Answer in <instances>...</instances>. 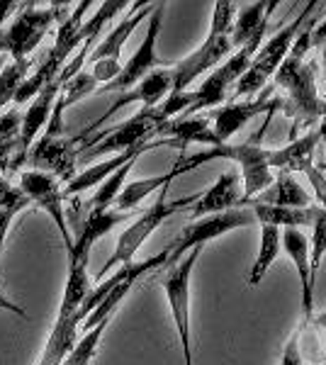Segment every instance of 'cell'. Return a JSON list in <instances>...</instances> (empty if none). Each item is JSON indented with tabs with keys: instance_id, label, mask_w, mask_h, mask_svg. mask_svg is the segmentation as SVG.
Instances as JSON below:
<instances>
[{
	"instance_id": "484cf974",
	"label": "cell",
	"mask_w": 326,
	"mask_h": 365,
	"mask_svg": "<svg viewBox=\"0 0 326 365\" xmlns=\"http://www.w3.org/2000/svg\"><path fill=\"white\" fill-rule=\"evenodd\" d=\"M253 205V215H256V222L268 227H277V229H300V227H312L314 220H317L319 207H275V205Z\"/></svg>"
},
{
	"instance_id": "9a60e30c",
	"label": "cell",
	"mask_w": 326,
	"mask_h": 365,
	"mask_svg": "<svg viewBox=\"0 0 326 365\" xmlns=\"http://www.w3.org/2000/svg\"><path fill=\"white\" fill-rule=\"evenodd\" d=\"M58 96H61V86H58V81H54V83L46 86L37 98L29 100L27 113L22 115L20 139H17V151H15V158H13V163H10V168L17 170L20 166H25L29 149H32L34 141H37L41 137V132L46 129V122H49L51 113H54Z\"/></svg>"
},
{
	"instance_id": "d590c367",
	"label": "cell",
	"mask_w": 326,
	"mask_h": 365,
	"mask_svg": "<svg viewBox=\"0 0 326 365\" xmlns=\"http://www.w3.org/2000/svg\"><path fill=\"white\" fill-rule=\"evenodd\" d=\"M0 309H5V312H10V314H15V317H22V319H27V309L25 307H20L17 302H13L8 295H5L3 290H0Z\"/></svg>"
},
{
	"instance_id": "74e56055",
	"label": "cell",
	"mask_w": 326,
	"mask_h": 365,
	"mask_svg": "<svg viewBox=\"0 0 326 365\" xmlns=\"http://www.w3.org/2000/svg\"><path fill=\"white\" fill-rule=\"evenodd\" d=\"M312 324H314V327H319V329H326V312H322V314H317V317H312Z\"/></svg>"
},
{
	"instance_id": "d6986e66",
	"label": "cell",
	"mask_w": 326,
	"mask_h": 365,
	"mask_svg": "<svg viewBox=\"0 0 326 365\" xmlns=\"http://www.w3.org/2000/svg\"><path fill=\"white\" fill-rule=\"evenodd\" d=\"M319 141H322V134L317 129H310L302 137H295L287 146L282 149H270L268 156V166L270 170L277 168L280 173H305L307 168L314 166V151H317Z\"/></svg>"
},
{
	"instance_id": "5bb4252c",
	"label": "cell",
	"mask_w": 326,
	"mask_h": 365,
	"mask_svg": "<svg viewBox=\"0 0 326 365\" xmlns=\"http://www.w3.org/2000/svg\"><path fill=\"white\" fill-rule=\"evenodd\" d=\"M277 110H282V98L272 93V88H265V93L256 100H241V103H231L227 108L215 110L210 117L212 132L222 144H229V139L239 132L241 127H246L253 117L258 115H275Z\"/></svg>"
},
{
	"instance_id": "f546056e",
	"label": "cell",
	"mask_w": 326,
	"mask_h": 365,
	"mask_svg": "<svg viewBox=\"0 0 326 365\" xmlns=\"http://www.w3.org/2000/svg\"><path fill=\"white\" fill-rule=\"evenodd\" d=\"M136 161L127 163V166H122L120 170H115V173L110 175V178H105L103 182L98 185V192L93 195L91 200V212H105V210H112V205H115V200L120 197L124 182H127V175L129 170H132Z\"/></svg>"
},
{
	"instance_id": "d4e9b609",
	"label": "cell",
	"mask_w": 326,
	"mask_h": 365,
	"mask_svg": "<svg viewBox=\"0 0 326 365\" xmlns=\"http://www.w3.org/2000/svg\"><path fill=\"white\" fill-rule=\"evenodd\" d=\"M78 331L81 324L76 322V317H56V324L51 327V334L46 339L37 365H61L78 341Z\"/></svg>"
},
{
	"instance_id": "9c48e42d",
	"label": "cell",
	"mask_w": 326,
	"mask_h": 365,
	"mask_svg": "<svg viewBox=\"0 0 326 365\" xmlns=\"http://www.w3.org/2000/svg\"><path fill=\"white\" fill-rule=\"evenodd\" d=\"M203 249H193L188 256H183L175 266H170L168 275L163 278V295L168 299L170 317L183 349V363L195 365L193 358V334H190V278L195 263H198Z\"/></svg>"
},
{
	"instance_id": "ba28073f",
	"label": "cell",
	"mask_w": 326,
	"mask_h": 365,
	"mask_svg": "<svg viewBox=\"0 0 326 365\" xmlns=\"http://www.w3.org/2000/svg\"><path fill=\"white\" fill-rule=\"evenodd\" d=\"M63 5H49V8H37V5H22L17 10L8 27L0 29V51H8L13 61H29V54L39 46L46 32L54 22L61 20Z\"/></svg>"
},
{
	"instance_id": "d6a6232c",
	"label": "cell",
	"mask_w": 326,
	"mask_h": 365,
	"mask_svg": "<svg viewBox=\"0 0 326 365\" xmlns=\"http://www.w3.org/2000/svg\"><path fill=\"white\" fill-rule=\"evenodd\" d=\"M120 71H122L120 58H100V61L91 63V76L98 81V86H110L120 76Z\"/></svg>"
},
{
	"instance_id": "6da1fadb",
	"label": "cell",
	"mask_w": 326,
	"mask_h": 365,
	"mask_svg": "<svg viewBox=\"0 0 326 365\" xmlns=\"http://www.w3.org/2000/svg\"><path fill=\"white\" fill-rule=\"evenodd\" d=\"M314 15L305 22V27H302V32L295 39L285 61L275 71V88L285 91L282 110H285L287 117H292L295 129L297 127L317 129L322 125V117H324L322 98H319L317 91V71H319L317 61H305L307 51L312 49V29L317 25Z\"/></svg>"
},
{
	"instance_id": "f1b7e54d",
	"label": "cell",
	"mask_w": 326,
	"mask_h": 365,
	"mask_svg": "<svg viewBox=\"0 0 326 365\" xmlns=\"http://www.w3.org/2000/svg\"><path fill=\"white\" fill-rule=\"evenodd\" d=\"M110 322H100L98 327L88 329V331H83V336L76 341V346L71 349V353L66 356V361H63L61 365H93V361H96V353L100 349V341H103L105 331H108Z\"/></svg>"
},
{
	"instance_id": "7a4b0ae2",
	"label": "cell",
	"mask_w": 326,
	"mask_h": 365,
	"mask_svg": "<svg viewBox=\"0 0 326 365\" xmlns=\"http://www.w3.org/2000/svg\"><path fill=\"white\" fill-rule=\"evenodd\" d=\"M234 17H236V3L217 0L207 39L193 54H188L185 58H180V61L170 66V76H173V91L170 93L188 91L200 76L207 73V71H215V66L222 63V58L231 54L229 32L231 25H234Z\"/></svg>"
},
{
	"instance_id": "f35d334b",
	"label": "cell",
	"mask_w": 326,
	"mask_h": 365,
	"mask_svg": "<svg viewBox=\"0 0 326 365\" xmlns=\"http://www.w3.org/2000/svg\"><path fill=\"white\" fill-rule=\"evenodd\" d=\"M319 134H322V141L326 144V122H322V125H319Z\"/></svg>"
},
{
	"instance_id": "e0dca14e",
	"label": "cell",
	"mask_w": 326,
	"mask_h": 365,
	"mask_svg": "<svg viewBox=\"0 0 326 365\" xmlns=\"http://www.w3.org/2000/svg\"><path fill=\"white\" fill-rule=\"evenodd\" d=\"M236 207H246L239 173L236 170H224L215 180V185H210V190L198 197V202L190 207V215L193 220H203V217L219 215V212L236 210Z\"/></svg>"
},
{
	"instance_id": "ac0fdd59",
	"label": "cell",
	"mask_w": 326,
	"mask_h": 365,
	"mask_svg": "<svg viewBox=\"0 0 326 365\" xmlns=\"http://www.w3.org/2000/svg\"><path fill=\"white\" fill-rule=\"evenodd\" d=\"M282 249L295 263L300 275V292H302V314L307 322L314 317V282L310 275V239L300 229H282Z\"/></svg>"
},
{
	"instance_id": "4316f807",
	"label": "cell",
	"mask_w": 326,
	"mask_h": 365,
	"mask_svg": "<svg viewBox=\"0 0 326 365\" xmlns=\"http://www.w3.org/2000/svg\"><path fill=\"white\" fill-rule=\"evenodd\" d=\"M180 175H185V173H183V168L178 166V163H173V168L165 170V173H161V175H153V178H144V180L124 182L120 197L115 200L117 212L134 210L136 205H139L144 197H149L153 190H161V187H168L170 182H173L175 178H180Z\"/></svg>"
},
{
	"instance_id": "3957f363",
	"label": "cell",
	"mask_w": 326,
	"mask_h": 365,
	"mask_svg": "<svg viewBox=\"0 0 326 365\" xmlns=\"http://www.w3.org/2000/svg\"><path fill=\"white\" fill-rule=\"evenodd\" d=\"M270 149L258 146L253 141L246 144H219V146H207L205 151H198L193 156L178 158V166L183 168V173H190V170L200 168L203 163H210L215 158H227V161L239 163L241 168V180H244V202L251 205L260 192L268 190L272 182V170L268 166Z\"/></svg>"
},
{
	"instance_id": "ffe728a7",
	"label": "cell",
	"mask_w": 326,
	"mask_h": 365,
	"mask_svg": "<svg viewBox=\"0 0 326 365\" xmlns=\"http://www.w3.org/2000/svg\"><path fill=\"white\" fill-rule=\"evenodd\" d=\"M151 10H153V3H134L132 10L124 15V20L120 22V25L112 27L108 37L93 46V51H91V56H88L86 63H96V61H100V58H120L127 39L132 37L134 29L151 15Z\"/></svg>"
},
{
	"instance_id": "30bf717a",
	"label": "cell",
	"mask_w": 326,
	"mask_h": 365,
	"mask_svg": "<svg viewBox=\"0 0 326 365\" xmlns=\"http://www.w3.org/2000/svg\"><path fill=\"white\" fill-rule=\"evenodd\" d=\"M251 225H258L251 207H236V210L219 212V215L203 217V220H195L193 225H188L183 229L180 237L168 246V263L175 266V263L180 261L183 256H188L193 249H203L207 241L219 239V237H224V234L234 232V229L251 227Z\"/></svg>"
},
{
	"instance_id": "1f68e13d",
	"label": "cell",
	"mask_w": 326,
	"mask_h": 365,
	"mask_svg": "<svg viewBox=\"0 0 326 365\" xmlns=\"http://www.w3.org/2000/svg\"><path fill=\"white\" fill-rule=\"evenodd\" d=\"M314 234L310 239V275L312 282H317L319 266H322V258L326 256V215L322 210L317 212V220H314Z\"/></svg>"
},
{
	"instance_id": "7c38bea8",
	"label": "cell",
	"mask_w": 326,
	"mask_h": 365,
	"mask_svg": "<svg viewBox=\"0 0 326 365\" xmlns=\"http://www.w3.org/2000/svg\"><path fill=\"white\" fill-rule=\"evenodd\" d=\"M17 187L25 192L29 205H37L41 212H46V215L54 220V225L58 227V234H61V239H63V246H66V251H71L73 237H71L66 212H63L61 182H58L54 175L44 173V170L25 168V170H20V185Z\"/></svg>"
},
{
	"instance_id": "cb8c5ba5",
	"label": "cell",
	"mask_w": 326,
	"mask_h": 365,
	"mask_svg": "<svg viewBox=\"0 0 326 365\" xmlns=\"http://www.w3.org/2000/svg\"><path fill=\"white\" fill-rule=\"evenodd\" d=\"M258 205H275V207H314V200L305 187L295 180L292 173H277L268 190H263L253 200Z\"/></svg>"
},
{
	"instance_id": "7402d4cb",
	"label": "cell",
	"mask_w": 326,
	"mask_h": 365,
	"mask_svg": "<svg viewBox=\"0 0 326 365\" xmlns=\"http://www.w3.org/2000/svg\"><path fill=\"white\" fill-rule=\"evenodd\" d=\"M129 215L127 212H117V210H105V212H91L83 222V229L78 234V239H73L68 256H91L93 246L98 239H103L105 234L112 232L117 225L127 222Z\"/></svg>"
},
{
	"instance_id": "277c9868",
	"label": "cell",
	"mask_w": 326,
	"mask_h": 365,
	"mask_svg": "<svg viewBox=\"0 0 326 365\" xmlns=\"http://www.w3.org/2000/svg\"><path fill=\"white\" fill-rule=\"evenodd\" d=\"M165 190H168V187H161V195H158L156 202H153L149 210L141 212V215L136 217L132 225H129L120 234V237H117L115 251H112V256L108 258V263L100 268L98 280H103L115 266L122 268V266H129V263H134L136 251H139L141 246L149 241L151 234L156 232V229L161 227L163 222L168 220V217L178 215V212L185 210V207H193V205L198 202V197H200V195H188V197H180V200H173V202H168V200H165Z\"/></svg>"
},
{
	"instance_id": "83f0119b",
	"label": "cell",
	"mask_w": 326,
	"mask_h": 365,
	"mask_svg": "<svg viewBox=\"0 0 326 365\" xmlns=\"http://www.w3.org/2000/svg\"><path fill=\"white\" fill-rule=\"evenodd\" d=\"M280 246H282V232L277 227H260V249H258V258L251 266V273H248V285L256 287L260 285V280L265 278V273L270 270V266L275 263V258L280 256Z\"/></svg>"
},
{
	"instance_id": "e575fe53",
	"label": "cell",
	"mask_w": 326,
	"mask_h": 365,
	"mask_svg": "<svg viewBox=\"0 0 326 365\" xmlns=\"http://www.w3.org/2000/svg\"><path fill=\"white\" fill-rule=\"evenodd\" d=\"M300 339H302V329L290 336L285 351H282L280 365H305V358H302V349H300Z\"/></svg>"
},
{
	"instance_id": "4dcf8cb0",
	"label": "cell",
	"mask_w": 326,
	"mask_h": 365,
	"mask_svg": "<svg viewBox=\"0 0 326 365\" xmlns=\"http://www.w3.org/2000/svg\"><path fill=\"white\" fill-rule=\"evenodd\" d=\"M93 93H98V81L91 76V71L83 68L81 73H76L73 78L61 86V103H63V108L68 110L71 105H76L78 100L93 96Z\"/></svg>"
},
{
	"instance_id": "4fadbf2b",
	"label": "cell",
	"mask_w": 326,
	"mask_h": 365,
	"mask_svg": "<svg viewBox=\"0 0 326 365\" xmlns=\"http://www.w3.org/2000/svg\"><path fill=\"white\" fill-rule=\"evenodd\" d=\"M173 91V76H170V66L168 68H158L153 71V73L146 76L141 83H136L134 88H129V91L120 93V96L115 98V103L110 105V110L105 115H100L96 122H91V127H86V132L78 134L76 141L83 144L91 134H96L100 127L105 125V122L110 120L112 115L117 113V110L127 108V105H134V103H141L144 108H156V105H161L165 98H168V93Z\"/></svg>"
},
{
	"instance_id": "8992f818",
	"label": "cell",
	"mask_w": 326,
	"mask_h": 365,
	"mask_svg": "<svg viewBox=\"0 0 326 365\" xmlns=\"http://www.w3.org/2000/svg\"><path fill=\"white\" fill-rule=\"evenodd\" d=\"M63 113H66L63 105L56 103L54 113L46 122V129L29 149L27 161L34 170H44V173L54 175L58 182L68 185L76 178V168H78V141L63 137Z\"/></svg>"
},
{
	"instance_id": "2e32d148",
	"label": "cell",
	"mask_w": 326,
	"mask_h": 365,
	"mask_svg": "<svg viewBox=\"0 0 326 365\" xmlns=\"http://www.w3.org/2000/svg\"><path fill=\"white\" fill-rule=\"evenodd\" d=\"M158 146H178V144L170 139H153L141 146H134V149H129V151H122V154H117V156L105 158V161H100V163H93V166H88L86 170L76 173V178L63 187V195H78V192H86V190H91V187H98L100 182L105 178H110L115 170H120L122 166H127V163L136 161V158L141 154H146V151L158 149Z\"/></svg>"
},
{
	"instance_id": "836d02e7",
	"label": "cell",
	"mask_w": 326,
	"mask_h": 365,
	"mask_svg": "<svg viewBox=\"0 0 326 365\" xmlns=\"http://www.w3.org/2000/svg\"><path fill=\"white\" fill-rule=\"evenodd\" d=\"M305 175H307V180H310V185H312L314 195H317V200H319V205H322L319 210L326 215V175L319 170V166H310L305 170Z\"/></svg>"
},
{
	"instance_id": "5b68a950",
	"label": "cell",
	"mask_w": 326,
	"mask_h": 365,
	"mask_svg": "<svg viewBox=\"0 0 326 365\" xmlns=\"http://www.w3.org/2000/svg\"><path fill=\"white\" fill-rule=\"evenodd\" d=\"M317 8H322V3H317V0H314V3H307L305 10L300 13V17H295L287 27H282L280 32H275V37H270L268 42L260 46L258 54L253 56L248 71L236 81V91H234L236 98H251L253 93H258L260 88L268 86V78L275 76V71L280 68L282 61H285V56L290 54V49H292L297 34L302 32L305 22L317 13Z\"/></svg>"
},
{
	"instance_id": "8d00e7d4",
	"label": "cell",
	"mask_w": 326,
	"mask_h": 365,
	"mask_svg": "<svg viewBox=\"0 0 326 365\" xmlns=\"http://www.w3.org/2000/svg\"><path fill=\"white\" fill-rule=\"evenodd\" d=\"M312 46H326V20L319 22V25H314L312 29Z\"/></svg>"
},
{
	"instance_id": "603a6c76",
	"label": "cell",
	"mask_w": 326,
	"mask_h": 365,
	"mask_svg": "<svg viewBox=\"0 0 326 365\" xmlns=\"http://www.w3.org/2000/svg\"><path fill=\"white\" fill-rule=\"evenodd\" d=\"M88 261L91 256H68V278L66 287H63L61 307H58V317H73L91 295L93 285L88 278Z\"/></svg>"
},
{
	"instance_id": "52a82bcc",
	"label": "cell",
	"mask_w": 326,
	"mask_h": 365,
	"mask_svg": "<svg viewBox=\"0 0 326 365\" xmlns=\"http://www.w3.org/2000/svg\"><path fill=\"white\" fill-rule=\"evenodd\" d=\"M163 125L161 115H158L156 108H141L139 113L129 117L127 122L117 125L110 132H98V137L86 139L78 146V156L81 161H96V158L105 156V154H122V151H129L134 146H141L146 141L156 139V129Z\"/></svg>"
},
{
	"instance_id": "44dd1931",
	"label": "cell",
	"mask_w": 326,
	"mask_h": 365,
	"mask_svg": "<svg viewBox=\"0 0 326 365\" xmlns=\"http://www.w3.org/2000/svg\"><path fill=\"white\" fill-rule=\"evenodd\" d=\"M277 5H280L277 0H272V3H263V0H258V3L248 5L246 10H241L239 17L234 20V25H231V32H229L231 49H241V46L251 42L256 34L265 32L270 25L272 10H275Z\"/></svg>"
},
{
	"instance_id": "8fae6325",
	"label": "cell",
	"mask_w": 326,
	"mask_h": 365,
	"mask_svg": "<svg viewBox=\"0 0 326 365\" xmlns=\"http://www.w3.org/2000/svg\"><path fill=\"white\" fill-rule=\"evenodd\" d=\"M163 10H165L163 3L153 5V10L149 15V25H146V34H144V39H141L139 49L129 56V61L122 66L120 76H117L110 86L98 88V93H124V91H129V88H134L136 83H141L153 71L168 68V63H165L156 51L158 34H161V27H163Z\"/></svg>"
}]
</instances>
